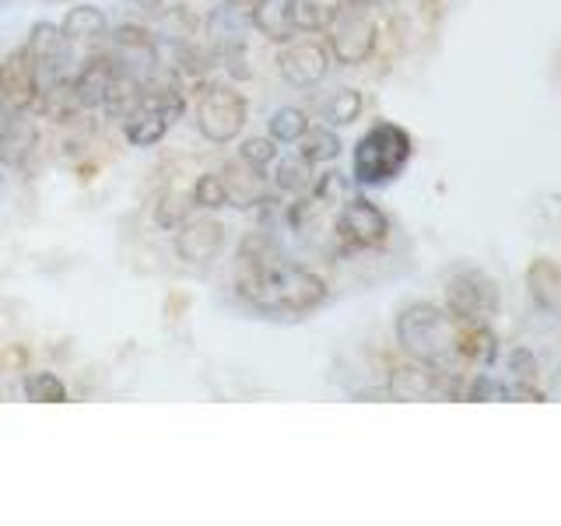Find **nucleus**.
Segmentation results:
<instances>
[{
  "label": "nucleus",
  "instance_id": "nucleus-5",
  "mask_svg": "<svg viewBox=\"0 0 561 526\" xmlns=\"http://www.w3.org/2000/svg\"><path fill=\"white\" fill-rule=\"evenodd\" d=\"M25 49H28V60L35 67L39 95L53 92V88H60V84H70V78H75V49L78 46L67 39L60 25L35 22L28 39H25Z\"/></svg>",
  "mask_w": 561,
  "mask_h": 526
},
{
  "label": "nucleus",
  "instance_id": "nucleus-25",
  "mask_svg": "<svg viewBox=\"0 0 561 526\" xmlns=\"http://www.w3.org/2000/svg\"><path fill=\"white\" fill-rule=\"evenodd\" d=\"M190 201H193V207H201V210H221V207H228V190H225L221 172L197 175V183H193V190H190Z\"/></svg>",
  "mask_w": 561,
  "mask_h": 526
},
{
  "label": "nucleus",
  "instance_id": "nucleus-23",
  "mask_svg": "<svg viewBox=\"0 0 561 526\" xmlns=\"http://www.w3.org/2000/svg\"><path fill=\"white\" fill-rule=\"evenodd\" d=\"M306 130H309V116L298 110V105H280L267 119V137H274L277 145H295Z\"/></svg>",
  "mask_w": 561,
  "mask_h": 526
},
{
  "label": "nucleus",
  "instance_id": "nucleus-28",
  "mask_svg": "<svg viewBox=\"0 0 561 526\" xmlns=\"http://www.w3.org/2000/svg\"><path fill=\"white\" fill-rule=\"evenodd\" d=\"M505 365H508V373H513V379H508V382L534 386V376H537V358H534L526 347L508 351V355H505Z\"/></svg>",
  "mask_w": 561,
  "mask_h": 526
},
{
  "label": "nucleus",
  "instance_id": "nucleus-7",
  "mask_svg": "<svg viewBox=\"0 0 561 526\" xmlns=\"http://www.w3.org/2000/svg\"><path fill=\"white\" fill-rule=\"evenodd\" d=\"M499 285L478 267H456L446 277V309L460 323H491L499 316Z\"/></svg>",
  "mask_w": 561,
  "mask_h": 526
},
{
  "label": "nucleus",
  "instance_id": "nucleus-1",
  "mask_svg": "<svg viewBox=\"0 0 561 526\" xmlns=\"http://www.w3.org/2000/svg\"><path fill=\"white\" fill-rule=\"evenodd\" d=\"M236 291L250 309L277 320H302L330 298L327 281L309 267L288 263L267 232L242 239L236 256Z\"/></svg>",
  "mask_w": 561,
  "mask_h": 526
},
{
  "label": "nucleus",
  "instance_id": "nucleus-11",
  "mask_svg": "<svg viewBox=\"0 0 561 526\" xmlns=\"http://www.w3.org/2000/svg\"><path fill=\"white\" fill-rule=\"evenodd\" d=\"M116 75H119V60L113 49L88 53L84 64L75 70V78H70V92H75L78 110H99V105H105V95H110Z\"/></svg>",
  "mask_w": 561,
  "mask_h": 526
},
{
  "label": "nucleus",
  "instance_id": "nucleus-27",
  "mask_svg": "<svg viewBox=\"0 0 561 526\" xmlns=\"http://www.w3.org/2000/svg\"><path fill=\"white\" fill-rule=\"evenodd\" d=\"M239 158H242L245 165L267 172L277 162V140L274 137H250V140H242Z\"/></svg>",
  "mask_w": 561,
  "mask_h": 526
},
{
  "label": "nucleus",
  "instance_id": "nucleus-8",
  "mask_svg": "<svg viewBox=\"0 0 561 526\" xmlns=\"http://www.w3.org/2000/svg\"><path fill=\"white\" fill-rule=\"evenodd\" d=\"M333 232H337V239L347 250H379V245L390 239V218H386V210L376 201L347 197L337 207Z\"/></svg>",
  "mask_w": 561,
  "mask_h": 526
},
{
  "label": "nucleus",
  "instance_id": "nucleus-14",
  "mask_svg": "<svg viewBox=\"0 0 561 526\" xmlns=\"http://www.w3.org/2000/svg\"><path fill=\"white\" fill-rule=\"evenodd\" d=\"M526 291H530L540 312H548L551 320H561V260H530V267H526Z\"/></svg>",
  "mask_w": 561,
  "mask_h": 526
},
{
  "label": "nucleus",
  "instance_id": "nucleus-16",
  "mask_svg": "<svg viewBox=\"0 0 561 526\" xmlns=\"http://www.w3.org/2000/svg\"><path fill=\"white\" fill-rule=\"evenodd\" d=\"M175 119H180V113L162 110V105H137V110L127 116V127H123V134H127V140L134 148H151L172 130Z\"/></svg>",
  "mask_w": 561,
  "mask_h": 526
},
{
  "label": "nucleus",
  "instance_id": "nucleus-9",
  "mask_svg": "<svg viewBox=\"0 0 561 526\" xmlns=\"http://www.w3.org/2000/svg\"><path fill=\"white\" fill-rule=\"evenodd\" d=\"M330 49L323 39L312 35H295V39L280 43L277 49V75L285 78L291 88H316L330 75Z\"/></svg>",
  "mask_w": 561,
  "mask_h": 526
},
{
  "label": "nucleus",
  "instance_id": "nucleus-30",
  "mask_svg": "<svg viewBox=\"0 0 561 526\" xmlns=\"http://www.w3.org/2000/svg\"><path fill=\"white\" fill-rule=\"evenodd\" d=\"M260 4H263V0H225V8H232V11H239L245 18H250Z\"/></svg>",
  "mask_w": 561,
  "mask_h": 526
},
{
  "label": "nucleus",
  "instance_id": "nucleus-3",
  "mask_svg": "<svg viewBox=\"0 0 561 526\" xmlns=\"http://www.w3.org/2000/svg\"><path fill=\"white\" fill-rule=\"evenodd\" d=\"M414 158V137L393 119L373 123L351 151V180L358 186H390Z\"/></svg>",
  "mask_w": 561,
  "mask_h": 526
},
{
  "label": "nucleus",
  "instance_id": "nucleus-15",
  "mask_svg": "<svg viewBox=\"0 0 561 526\" xmlns=\"http://www.w3.org/2000/svg\"><path fill=\"white\" fill-rule=\"evenodd\" d=\"M60 28H64V35H67L70 43L88 46V49H102V43L110 39V18H105L95 4L67 8Z\"/></svg>",
  "mask_w": 561,
  "mask_h": 526
},
{
  "label": "nucleus",
  "instance_id": "nucleus-19",
  "mask_svg": "<svg viewBox=\"0 0 561 526\" xmlns=\"http://www.w3.org/2000/svg\"><path fill=\"white\" fill-rule=\"evenodd\" d=\"M298 145V155L309 158L312 165H327V162H337L341 158V137L333 134V127H327V123H309V130L295 140Z\"/></svg>",
  "mask_w": 561,
  "mask_h": 526
},
{
  "label": "nucleus",
  "instance_id": "nucleus-26",
  "mask_svg": "<svg viewBox=\"0 0 561 526\" xmlns=\"http://www.w3.org/2000/svg\"><path fill=\"white\" fill-rule=\"evenodd\" d=\"M190 193L186 190H169L162 201H158V225L162 228H175V225H183L190 218Z\"/></svg>",
  "mask_w": 561,
  "mask_h": 526
},
{
  "label": "nucleus",
  "instance_id": "nucleus-6",
  "mask_svg": "<svg viewBox=\"0 0 561 526\" xmlns=\"http://www.w3.org/2000/svg\"><path fill=\"white\" fill-rule=\"evenodd\" d=\"M250 123V102L232 84H210L197 102V130L210 145H232Z\"/></svg>",
  "mask_w": 561,
  "mask_h": 526
},
{
  "label": "nucleus",
  "instance_id": "nucleus-4",
  "mask_svg": "<svg viewBox=\"0 0 561 526\" xmlns=\"http://www.w3.org/2000/svg\"><path fill=\"white\" fill-rule=\"evenodd\" d=\"M327 49L333 64L341 67H358L376 53L379 46V18L373 4H341V11L333 14V22L327 25Z\"/></svg>",
  "mask_w": 561,
  "mask_h": 526
},
{
  "label": "nucleus",
  "instance_id": "nucleus-24",
  "mask_svg": "<svg viewBox=\"0 0 561 526\" xmlns=\"http://www.w3.org/2000/svg\"><path fill=\"white\" fill-rule=\"evenodd\" d=\"M22 390H25V400H32V403H64L67 400V386L57 373H28Z\"/></svg>",
  "mask_w": 561,
  "mask_h": 526
},
{
  "label": "nucleus",
  "instance_id": "nucleus-10",
  "mask_svg": "<svg viewBox=\"0 0 561 526\" xmlns=\"http://www.w3.org/2000/svg\"><path fill=\"white\" fill-rule=\"evenodd\" d=\"M35 99H39V81H35V67L28 60V49L18 46L0 60V113H28Z\"/></svg>",
  "mask_w": 561,
  "mask_h": 526
},
{
  "label": "nucleus",
  "instance_id": "nucleus-17",
  "mask_svg": "<svg viewBox=\"0 0 561 526\" xmlns=\"http://www.w3.org/2000/svg\"><path fill=\"white\" fill-rule=\"evenodd\" d=\"M250 25L263 35V39L271 43H288L298 35L295 22H291V8L288 0H263V4L250 14Z\"/></svg>",
  "mask_w": 561,
  "mask_h": 526
},
{
  "label": "nucleus",
  "instance_id": "nucleus-22",
  "mask_svg": "<svg viewBox=\"0 0 561 526\" xmlns=\"http://www.w3.org/2000/svg\"><path fill=\"white\" fill-rule=\"evenodd\" d=\"M365 110V95L358 88H337L327 102H323V123L327 127H351Z\"/></svg>",
  "mask_w": 561,
  "mask_h": 526
},
{
  "label": "nucleus",
  "instance_id": "nucleus-18",
  "mask_svg": "<svg viewBox=\"0 0 561 526\" xmlns=\"http://www.w3.org/2000/svg\"><path fill=\"white\" fill-rule=\"evenodd\" d=\"M316 183V165L309 162V158L302 155H277L274 162V190L277 193H288V197H306V193L312 190Z\"/></svg>",
  "mask_w": 561,
  "mask_h": 526
},
{
  "label": "nucleus",
  "instance_id": "nucleus-12",
  "mask_svg": "<svg viewBox=\"0 0 561 526\" xmlns=\"http://www.w3.org/2000/svg\"><path fill=\"white\" fill-rule=\"evenodd\" d=\"M221 250H225V225L215 218V210H204V215L175 225V253L186 263H210Z\"/></svg>",
  "mask_w": 561,
  "mask_h": 526
},
{
  "label": "nucleus",
  "instance_id": "nucleus-21",
  "mask_svg": "<svg viewBox=\"0 0 561 526\" xmlns=\"http://www.w3.org/2000/svg\"><path fill=\"white\" fill-rule=\"evenodd\" d=\"M35 145V130L28 127V119H22V113L4 116V130H0V158L8 165H18L28 155V148Z\"/></svg>",
  "mask_w": 561,
  "mask_h": 526
},
{
  "label": "nucleus",
  "instance_id": "nucleus-20",
  "mask_svg": "<svg viewBox=\"0 0 561 526\" xmlns=\"http://www.w3.org/2000/svg\"><path fill=\"white\" fill-rule=\"evenodd\" d=\"M344 0H288L291 8V22L298 32H327V25L333 22V14L341 11Z\"/></svg>",
  "mask_w": 561,
  "mask_h": 526
},
{
  "label": "nucleus",
  "instance_id": "nucleus-2",
  "mask_svg": "<svg viewBox=\"0 0 561 526\" xmlns=\"http://www.w3.org/2000/svg\"><path fill=\"white\" fill-rule=\"evenodd\" d=\"M397 344L411 362L443 368V373H463L460 358V320L435 302H411L397 316Z\"/></svg>",
  "mask_w": 561,
  "mask_h": 526
},
{
  "label": "nucleus",
  "instance_id": "nucleus-31",
  "mask_svg": "<svg viewBox=\"0 0 561 526\" xmlns=\"http://www.w3.org/2000/svg\"><path fill=\"white\" fill-rule=\"evenodd\" d=\"M46 4H64V0H46Z\"/></svg>",
  "mask_w": 561,
  "mask_h": 526
},
{
  "label": "nucleus",
  "instance_id": "nucleus-13",
  "mask_svg": "<svg viewBox=\"0 0 561 526\" xmlns=\"http://www.w3.org/2000/svg\"><path fill=\"white\" fill-rule=\"evenodd\" d=\"M221 180H225V190H228V207H260V204H271V183L263 169H253L245 165L242 158L236 162H228L221 169Z\"/></svg>",
  "mask_w": 561,
  "mask_h": 526
},
{
  "label": "nucleus",
  "instance_id": "nucleus-29",
  "mask_svg": "<svg viewBox=\"0 0 561 526\" xmlns=\"http://www.w3.org/2000/svg\"><path fill=\"white\" fill-rule=\"evenodd\" d=\"M127 4L140 14H151V18H158L165 11V0H127Z\"/></svg>",
  "mask_w": 561,
  "mask_h": 526
}]
</instances>
